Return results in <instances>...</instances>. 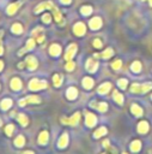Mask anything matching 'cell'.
<instances>
[{"mask_svg": "<svg viewBox=\"0 0 152 154\" xmlns=\"http://www.w3.org/2000/svg\"><path fill=\"white\" fill-rule=\"evenodd\" d=\"M109 145H110V143H109L108 140H105V141H103V146H104V147H109Z\"/></svg>", "mask_w": 152, "mask_h": 154, "instance_id": "obj_45", "label": "cell"}, {"mask_svg": "<svg viewBox=\"0 0 152 154\" xmlns=\"http://www.w3.org/2000/svg\"><path fill=\"white\" fill-rule=\"evenodd\" d=\"M152 89V83H145L141 85V93H146Z\"/></svg>", "mask_w": 152, "mask_h": 154, "instance_id": "obj_34", "label": "cell"}, {"mask_svg": "<svg viewBox=\"0 0 152 154\" xmlns=\"http://www.w3.org/2000/svg\"><path fill=\"white\" fill-rule=\"evenodd\" d=\"M48 137H49L48 132L47 131H42L41 134H40V136H38V143L40 145H46L48 142Z\"/></svg>", "mask_w": 152, "mask_h": 154, "instance_id": "obj_17", "label": "cell"}, {"mask_svg": "<svg viewBox=\"0 0 152 154\" xmlns=\"http://www.w3.org/2000/svg\"><path fill=\"white\" fill-rule=\"evenodd\" d=\"M73 31L77 36H83L85 34V31H86V28H85V24L82 23V22H78L74 24L73 26Z\"/></svg>", "mask_w": 152, "mask_h": 154, "instance_id": "obj_2", "label": "cell"}, {"mask_svg": "<svg viewBox=\"0 0 152 154\" xmlns=\"http://www.w3.org/2000/svg\"><path fill=\"white\" fill-rule=\"evenodd\" d=\"M83 87L86 89H91L94 87V79L90 78V77H85L83 79Z\"/></svg>", "mask_w": 152, "mask_h": 154, "instance_id": "obj_19", "label": "cell"}, {"mask_svg": "<svg viewBox=\"0 0 152 154\" xmlns=\"http://www.w3.org/2000/svg\"><path fill=\"white\" fill-rule=\"evenodd\" d=\"M12 106V100L11 99H4L1 102H0V107L5 111V110H9L10 107Z\"/></svg>", "mask_w": 152, "mask_h": 154, "instance_id": "obj_20", "label": "cell"}, {"mask_svg": "<svg viewBox=\"0 0 152 154\" xmlns=\"http://www.w3.org/2000/svg\"><path fill=\"white\" fill-rule=\"evenodd\" d=\"M113 54H114V51L111 50V48H107L103 53H101V57H102L103 59H108V58H110Z\"/></svg>", "mask_w": 152, "mask_h": 154, "instance_id": "obj_27", "label": "cell"}, {"mask_svg": "<svg viewBox=\"0 0 152 154\" xmlns=\"http://www.w3.org/2000/svg\"><path fill=\"white\" fill-rule=\"evenodd\" d=\"M141 148V143L140 141H133L131 145V151L132 152H139Z\"/></svg>", "mask_w": 152, "mask_h": 154, "instance_id": "obj_23", "label": "cell"}, {"mask_svg": "<svg viewBox=\"0 0 152 154\" xmlns=\"http://www.w3.org/2000/svg\"><path fill=\"white\" fill-rule=\"evenodd\" d=\"M4 35V31L3 30H0V43H1V36Z\"/></svg>", "mask_w": 152, "mask_h": 154, "instance_id": "obj_48", "label": "cell"}, {"mask_svg": "<svg viewBox=\"0 0 152 154\" xmlns=\"http://www.w3.org/2000/svg\"><path fill=\"white\" fill-rule=\"evenodd\" d=\"M43 40H44V36H43V35H38V36H37V42L42 43V42H43Z\"/></svg>", "mask_w": 152, "mask_h": 154, "instance_id": "obj_43", "label": "cell"}, {"mask_svg": "<svg viewBox=\"0 0 152 154\" xmlns=\"http://www.w3.org/2000/svg\"><path fill=\"white\" fill-rule=\"evenodd\" d=\"M149 3H150V6H152V0H149Z\"/></svg>", "mask_w": 152, "mask_h": 154, "instance_id": "obj_51", "label": "cell"}, {"mask_svg": "<svg viewBox=\"0 0 152 154\" xmlns=\"http://www.w3.org/2000/svg\"><path fill=\"white\" fill-rule=\"evenodd\" d=\"M94 46L96 48H101L102 47V41L100 39H96V40H94Z\"/></svg>", "mask_w": 152, "mask_h": 154, "instance_id": "obj_42", "label": "cell"}, {"mask_svg": "<svg viewBox=\"0 0 152 154\" xmlns=\"http://www.w3.org/2000/svg\"><path fill=\"white\" fill-rule=\"evenodd\" d=\"M96 122H97V118L95 115H92V113H88L86 115V118H85V123H86L88 126H94L96 125Z\"/></svg>", "mask_w": 152, "mask_h": 154, "instance_id": "obj_9", "label": "cell"}, {"mask_svg": "<svg viewBox=\"0 0 152 154\" xmlns=\"http://www.w3.org/2000/svg\"><path fill=\"white\" fill-rule=\"evenodd\" d=\"M50 10H53V16H54V18H55V21L56 22H62V16H61V13H60V11L58 10V7H55V5L53 6V7L50 9Z\"/></svg>", "mask_w": 152, "mask_h": 154, "instance_id": "obj_18", "label": "cell"}, {"mask_svg": "<svg viewBox=\"0 0 152 154\" xmlns=\"http://www.w3.org/2000/svg\"><path fill=\"white\" fill-rule=\"evenodd\" d=\"M26 104V100H19V105L21 106H24Z\"/></svg>", "mask_w": 152, "mask_h": 154, "instance_id": "obj_46", "label": "cell"}, {"mask_svg": "<svg viewBox=\"0 0 152 154\" xmlns=\"http://www.w3.org/2000/svg\"><path fill=\"white\" fill-rule=\"evenodd\" d=\"M25 100H26V102H29V104H40V102H41V100H40V98H37L36 95L28 96Z\"/></svg>", "mask_w": 152, "mask_h": 154, "instance_id": "obj_26", "label": "cell"}, {"mask_svg": "<svg viewBox=\"0 0 152 154\" xmlns=\"http://www.w3.org/2000/svg\"><path fill=\"white\" fill-rule=\"evenodd\" d=\"M102 26V19L100 17H94L90 21V28L92 30H97V29H100Z\"/></svg>", "mask_w": 152, "mask_h": 154, "instance_id": "obj_5", "label": "cell"}, {"mask_svg": "<svg viewBox=\"0 0 152 154\" xmlns=\"http://www.w3.org/2000/svg\"><path fill=\"white\" fill-rule=\"evenodd\" d=\"M0 125H1V120H0Z\"/></svg>", "mask_w": 152, "mask_h": 154, "instance_id": "obj_52", "label": "cell"}, {"mask_svg": "<svg viewBox=\"0 0 152 154\" xmlns=\"http://www.w3.org/2000/svg\"><path fill=\"white\" fill-rule=\"evenodd\" d=\"M34 46H35V40H34V39H29L28 42H26L25 50H26V51H30V50L34 48Z\"/></svg>", "mask_w": 152, "mask_h": 154, "instance_id": "obj_33", "label": "cell"}, {"mask_svg": "<svg viewBox=\"0 0 152 154\" xmlns=\"http://www.w3.org/2000/svg\"><path fill=\"white\" fill-rule=\"evenodd\" d=\"M98 68V63L95 62L94 59H88V62H86V70L90 71V72H95Z\"/></svg>", "mask_w": 152, "mask_h": 154, "instance_id": "obj_8", "label": "cell"}, {"mask_svg": "<svg viewBox=\"0 0 152 154\" xmlns=\"http://www.w3.org/2000/svg\"><path fill=\"white\" fill-rule=\"evenodd\" d=\"M122 154H127V153H122Z\"/></svg>", "mask_w": 152, "mask_h": 154, "instance_id": "obj_53", "label": "cell"}, {"mask_svg": "<svg viewBox=\"0 0 152 154\" xmlns=\"http://www.w3.org/2000/svg\"><path fill=\"white\" fill-rule=\"evenodd\" d=\"M110 88H111V84L109 82H105V83L100 85V88H98V93H100V94H107V93L110 90Z\"/></svg>", "mask_w": 152, "mask_h": 154, "instance_id": "obj_15", "label": "cell"}, {"mask_svg": "<svg viewBox=\"0 0 152 154\" xmlns=\"http://www.w3.org/2000/svg\"><path fill=\"white\" fill-rule=\"evenodd\" d=\"M18 122L21 123V125H23V126H26L28 125V123H29V119H28V117H26L25 115H19L18 116Z\"/></svg>", "mask_w": 152, "mask_h": 154, "instance_id": "obj_25", "label": "cell"}, {"mask_svg": "<svg viewBox=\"0 0 152 154\" xmlns=\"http://www.w3.org/2000/svg\"><path fill=\"white\" fill-rule=\"evenodd\" d=\"M107 134V128H104V126H101L100 129H97L96 131H95V137L96 138H98V137H101V136H103V135H105Z\"/></svg>", "mask_w": 152, "mask_h": 154, "instance_id": "obj_24", "label": "cell"}, {"mask_svg": "<svg viewBox=\"0 0 152 154\" xmlns=\"http://www.w3.org/2000/svg\"><path fill=\"white\" fill-rule=\"evenodd\" d=\"M13 130H15V126H13L12 124H9L7 126H6V129H5L6 135H7V136H11L12 132H13Z\"/></svg>", "mask_w": 152, "mask_h": 154, "instance_id": "obj_35", "label": "cell"}, {"mask_svg": "<svg viewBox=\"0 0 152 154\" xmlns=\"http://www.w3.org/2000/svg\"><path fill=\"white\" fill-rule=\"evenodd\" d=\"M21 4L22 3H15V4H11V5H9V7H7V10H6V11H7V13H9V15L10 16H12V15H15V13L17 12V10L19 9V6H21Z\"/></svg>", "mask_w": 152, "mask_h": 154, "instance_id": "obj_11", "label": "cell"}, {"mask_svg": "<svg viewBox=\"0 0 152 154\" xmlns=\"http://www.w3.org/2000/svg\"><path fill=\"white\" fill-rule=\"evenodd\" d=\"M97 110L100 111V112H105V111L108 110V105L105 104V102H101V104H98Z\"/></svg>", "mask_w": 152, "mask_h": 154, "instance_id": "obj_37", "label": "cell"}, {"mask_svg": "<svg viewBox=\"0 0 152 154\" xmlns=\"http://www.w3.org/2000/svg\"><path fill=\"white\" fill-rule=\"evenodd\" d=\"M127 79H125V78H122V79H119V82H117V84H119V87H120L121 89H125L127 87Z\"/></svg>", "mask_w": 152, "mask_h": 154, "instance_id": "obj_38", "label": "cell"}, {"mask_svg": "<svg viewBox=\"0 0 152 154\" xmlns=\"http://www.w3.org/2000/svg\"><path fill=\"white\" fill-rule=\"evenodd\" d=\"M114 100H115V101L119 104V105H122L123 104V98H122V95L120 94V93H119V92H114Z\"/></svg>", "mask_w": 152, "mask_h": 154, "instance_id": "obj_29", "label": "cell"}, {"mask_svg": "<svg viewBox=\"0 0 152 154\" xmlns=\"http://www.w3.org/2000/svg\"><path fill=\"white\" fill-rule=\"evenodd\" d=\"M80 12L83 16H89L92 13V7L91 6H83V7L80 9Z\"/></svg>", "mask_w": 152, "mask_h": 154, "instance_id": "obj_28", "label": "cell"}, {"mask_svg": "<svg viewBox=\"0 0 152 154\" xmlns=\"http://www.w3.org/2000/svg\"><path fill=\"white\" fill-rule=\"evenodd\" d=\"M29 88L31 90H38V89H44L47 88V82L46 81H40V79H31L29 82Z\"/></svg>", "mask_w": 152, "mask_h": 154, "instance_id": "obj_1", "label": "cell"}, {"mask_svg": "<svg viewBox=\"0 0 152 154\" xmlns=\"http://www.w3.org/2000/svg\"><path fill=\"white\" fill-rule=\"evenodd\" d=\"M25 63H26V65H28V69L29 70H35L37 68V60H36L35 57H32V56L26 58V62Z\"/></svg>", "mask_w": 152, "mask_h": 154, "instance_id": "obj_7", "label": "cell"}, {"mask_svg": "<svg viewBox=\"0 0 152 154\" xmlns=\"http://www.w3.org/2000/svg\"><path fill=\"white\" fill-rule=\"evenodd\" d=\"M10 85H11V88L13 90H19L22 88V82H21L19 78H13L11 81V83H10Z\"/></svg>", "mask_w": 152, "mask_h": 154, "instance_id": "obj_16", "label": "cell"}, {"mask_svg": "<svg viewBox=\"0 0 152 154\" xmlns=\"http://www.w3.org/2000/svg\"><path fill=\"white\" fill-rule=\"evenodd\" d=\"M3 68H4V63L1 62V60H0V71L3 70Z\"/></svg>", "mask_w": 152, "mask_h": 154, "instance_id": "obj_47", "label": "cell"}, {"mask_svg": "<svg viewBox=\"0 0 152 154\" xmlns=\"http://www.w3.org/2000/svg\"><path fill=\"white\" fill-rule=\"evenodd\" d=\"M53 6H54V4H53V1H44V3H41L35 9V13H38L41 12L42 10H46V9H52Z\"/></svg>", "mask_w": 152, "mask_h": 154, "instance_id": "obj_6", "label": "cell"}, {"mask_svg": "<svg viewBox=\"0 0 152 154\" xmlns=\"http://www.w3.org/2000/svg\"><path fill=\"white\" fill-rule=\"evenodd\" d=\"M131 69H132V71H133V72H140L141 71V64H140V62H134L133 64H132Z\"/></svg>", "mask_w": 152, "mask_h": 154, "instance_id": "obj_30", "label": "cell"}, {"mask_svg": "<svg viewBox=\"0 0 152 154\" xmlns=\"http://www.w3.org/2000/svg\"><path fill=\"white\" fill-rule=\"evenodd\" d=\"M76 52H77V45H76V43L70 45V46H68V48H67V51H66L65 59H66V60H71L72 58L74 57Z\"/></svg>", "mask_w": 152, "mask_h": 154, "instance_id": "obj_4", "label": "cell"}, {"mask_svg": "<svg viewBox=\"0 0 152 154\" xmlns=\"http://www.w3.org/2000/svg\"><path fill=\"white\" fill-rule=\"evenodd\" d=\"M132 113H133V115H135V116H138V117H140L141 115H143V109L140 106H138V105H132Z\"/></svg>", "mask_w": 152, "mask_h": 154, "instance_id": "obj_21", "label": "cell"}, {"mask_svg": "<svg viewBox=\"0 0 152 154\" xmlns=\"http://www.w3.org/2000/svg\"><path fill=\"white\" fill-rule=\"evenodd\" d=\"M111 66H113L114 70H119L122 66V62H121V60H115V62L111 64Z\"/></svg>", "mask_w": 152, "mask_h": 154, "instance_id": "obj_40", "label": "cell"}, {"mask_svg": "<svg viewBox=\"0 0 152 154\" xmlns=\"http://www.w3.org/2000/svg\"><path fill=\"white\" fill-rule=\"evenodd\" d=\"M24 143H25V138H24L22 135H19L18 137H16L15 145H16L17 147H22V146H24Z\"/></svg>", "mask_w": 152, "mask_h": 154, "instance_id": "obj_32", "label": "cell"}, {"mask_svg": "<svg viewBox=\"0 0 152 154\" xmlns=\"http://www.w3.org/2000/svg\"><path fill=\"white\" fill-rule=\"evenodd\" d=\"M103 154H105V153H103Z\"/></svg>", "mask_w": 152, "mask_h": 154, "instance_id": "obj_54", "label": "cell"}, {"mask_svg": "<svg viewBox=\"0 0 152 154\" xmlns=\"http://www.w3.org/2000/svg\"><path fill=\"white\" fill-rule=\"evenodd\" d=\"M3 53H4V48L1 47V46H0V56H1V54H3Z\"/></svg>", "mask_w": 152, "mask_h": 154, "instance_id": "obj_49", "label": "cell"}, {"mask_svg": "<svg viewBox=\"0 0 152 154\" xmlns=\"http://www.w3.org/2000/svg\"><path fill=\"white\" fill-rule=\"evenodd\" d=\"M24 154H34V152H30V151H26V152H24Z\"/></svg>", "mask_w": 152, "mask_h": 154, "instance_id": "obj_50", "label": "cell"}, {"mask_svg": "<svg viewBox=\"0 0 152 154\" xmlns=\"http://www.w3.org/2000/svg\"><path fill=\"white\" fill-rule=\"evenodd\" d=\"M50 21H52V15H49V13H44L43 17H42V22L46 23V24H48Z\"/></svg>", "mask_w": 152, "mask_h": 154, "instance_id": "obj_39", "label": "cell"}, {"mask_svg": "<svg viewBox=\"0 0 152 154\" xmlns=\"http://www.w3.org/2000/svg\"><path fill=\"white\" fill-rule=\"evenodd\" d=\"M131 90H132V93H139V92H141V85L140 84H137V83L132 84Z\"/></svg>", "mask_w": 152, "mask_h": 154, "instance_id": "obj_36", "label": "cell"}, {"mask_svg": "<svg viewBox=\"0 0 152 154\" xmlns=\"http://www.w3.org/2000/svg\"><path fill=\"white\" fill-rule=\"evenodd\" d=\"M78 95V90L74 88V87H71V88L67 89V92H66V96H67L70 100H74Z\"/></svg>", "mask_w": 152, "mask_h": 154, "instance_id": "obj_13", "label": "cell"}, {"mask_svg": "<svg viewBox=\"0 0 152 154\" xmlns=\"http://www.w3.org/2000/svg\"><path fill=\"white\" fill-rule=\"evenodd\" d=\"M12 33L13 34H22V31H23V26L19 24V23H15L12 25V28H11Z\"/></svg>", "mask_w": 152, "mask_h": 154, "instance_id": "obj_22", "label": "cell"}, {"mask_svg": "<svg viewBox=\"0 0 152 154\" xmlns=\"http://www.w3.org/2000/svg\"><path fill=\"white\" fill-rule=\"evenodd\" d=\"M79 119H80V113H74L73 116H72L70 119H61V122L62 123H68L70 125H72V126H76L77 124H78V122H79Z\"/></svg>", "mask_w": 152, "mask_h": 154, "instance_id": "obj_3", "label": "cell"}, {"mask_svg": "<svg viewBox=\"0 0 152 154\" xmlns=\"http://www.w3.org/2000/svg\"><path fill=\"white\" fill-rule=\"evenodd\" d=\"M49 53H50V56H53V57H58L61 53V47L59 45H56V43L52 45L49 47Z\"/></svg>", "mask_w": 152, "mask_h": 154, "instance_id": "obj_10", "label": "cell"}, {"mask_svg": "<svg viewBox=\"0 0 152 154\" xmlns=\"http://www.w3.org/2000/svg\"><path fill=\"white\" fill-rule=\"evenodd\" d=\"M71 1L72 0H60V3L64 5H68V4H71Z\"/></svg>", "mask_w": 152, "mask_h": 154, "instance_id": "obj_44", "label": "cell"}, {"mask_svg": "<svg viewBox=\"0 0 152 154\" xmlns=\"http://www.w3.org/2000/svg\"><path fill=\"white\" fill-rule=\"evenodd\" d=\"M74 63L73 62H72V60H68V63L67 64H66V70H68V71H72V70H73L74 69Z\"/></svg>", "mask_w": 152, "mask_h": 154, "instance_id": "obj_41", "label": "cell"}, {"mask_svg": "<svg viewBox=\"0 0 152 154\" xmlns=\"http://www.w3.org/2000/svg\"><path fill=\"white\" fill-rule=\"evenodd\" d=\"M150 129L149 126V123L147 122H140L139 124H138V132L140 134H146Z\"/></svg>", "mask_w": 152, "mask_h": 154, "instance_id": "obj_14", "label": "cell"}, {"mask_svg": "<svg viewBox=\"0 0 152 154\" xmlns=\"http://www.w3.org/2000/svg\"><path fill=\"white\" fill-rule=\"evenodd\" d=\"M53 81H54V85L55 87H60L61 85V83H62V76H60V75H54V77H53Z\"/></svg>", "mask_w": 152, "mask_h": 154, "instance_id": "obj_31", "label": "cell"}, {"mask_svg": "<svg viewBox=\"0 0 152 154\" xmlns=\"http://www.w3.org/2000/svg\"><path fill=\"white\" fill-rule=\"evenodd\" d=\"M67 143H68V135L65 132L64 135H61V137L59 138L58 146H59V148H65V147L67 146Z\"/></svg>", "mask_w": 152, "mask_h": 154, "instance_id": "obj_12", "label": "cell"}]
</instances>
